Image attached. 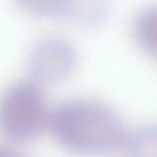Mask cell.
Returning a JSON list of instances; mask_svg holds the SVG:
<instances>
[{"label":"cell","mask_w":157,"mask_h":157,"mask_svg":"<svg viewBox=\"0 0 157 157\" xmlns=\"http://www.w3.org/2000/svg\"><path fill=\"white\" fill-rule=\"evenodd\" d=\"M48 126L66 150L85 156H107L124 149L127 139L119 114L94 100L65 101L50 113Z\"/></svg>","instance_id":"1"},{"label":"cell","mask_w":157,"mask_h":157,"mask_svg":"<svg viewBox=\"0 0 157 157\" xmlns=\"http://www.w3.org/2000/svg\"><path fill=\"white\" fill-rule=\"evenodd\" d=\"M50 113L37 84L21 81L5 90L0 98V133L15 144L36 139L48 126Z\"/></svg>","instance_id":"2"},{"label":"cell","mask_w":157,"mask_h":157,"mask_svg":"<svg viewBox=\"0 0 157 157\" xmlns=\"http://www.w3.org/2000/svg\"><path fill=\"white\" fill-rule=\"evenodd\" d=\"M76 64L75 48L61 38H48L38 43L31 52L29 62L32 76L44 84H56L67 79Z\"/></svg>","instance_id":"3"},{"label":"cell","mask_w":157,"mask_h":157,"mask_svg":"<svg viewBox=\"0 0 157 157\" xmlns=\"http://www.w3.org/2000/svg\"><path fill=\"white\" fill-rule=\"evenodd\" d=\"M108 0H67L62 16L84 25H95L106 18Z\"/></svg>","instance_id":"4"},{"label":"cell","mask_w":157,"mask_h":157,"mask_svg":"<svg viewBox=\"0 0 157 157\" xmlns=\"http://www.w3.org/2000/svg\"><path fill=\"white\" fill-rule=\"evenodd\" d=\"M156 8H147L136 17L134 35L139 45L147 53L154 56L156 54Z\"/></svg>","instance_id":"5"},{"label":"cell","mask_w":157,"mask_h":157,"mask_svg":"<svg viewBox=\"0 0 157 157\" xmlns=\"http://www.w3.org/2000/svg\"><path fill=\"white\" fill-rule=\"evenodd\" d=\"M156 127L147 126L127 136L124 150L129 157H153L156 153Z\"/></svg>","instance_id":"6"},{"label":"cell","mask_w":157,"mask_h":157,"mask_svg":"<svg viewBox=\"0 0 157 157\" xmlns=\"http://www.w3.org/2000/svg\"><path fill=\"white\" fill-rule=\"evenodd\" d=\"M21 7L31 13L41 16H62L67 0H17Z\"/></svg>","instance_id":"7"},{"label":"cell","mask_w":157,"mask_h":157,"mask_svg":"<svg viewBox=\"0 0 157 157\" xmlns=\"http://www.w3.org/2000/svg\"><path fill=\"white\" fill-rule=\"evenodd\" d=\"M0 157H25L5 147H0Z\"/></svg>","instance_id":"8"}]
</instances>
